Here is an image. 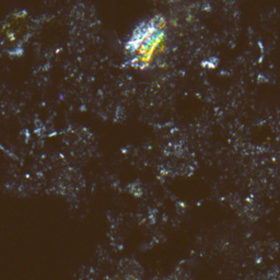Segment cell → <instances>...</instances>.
<instances>
[{
  "instance_id": "obj_1",
  "label": "cell",
  "mask_w": 280,
  "mask_h": 280,
  "mask_svg": "<svg viewBox=\"0 0 280 280\" xmlns=\"http://www.w3.org/2000/svg\"><path fill=\"white\" fill-rule=\"evenodd\" d=\"M167 28V20L161 14L140 22L125 43L127 64L138 70L150 68L166 47Z\"/></svg>"
},
{
  "instance_id": "obj_2",
  "label": "cell",
  "mask_w": 280,
  "mask_h": 280,
  "mask_svg": "<svg viewBox=\"0 0 280 280\" xmlns=\"http://www.w3.org/2000/svg\"><path fill=\"white\" fill-rule=\"evenodd\" d=\"M34 28V20L28 11L18 10L9 14L0 22V50L10 56L21 55Z\"/></svg>"
},
{
  "instance_id": "obj_3",
  "label": "cell",
  "mask_w": 280,
  "mask_h": 280,
  "mask_svg": "<svg viewBox=\"0 0 280 280\" xmlns=\"http://www.w3.org/2000/svg\"><path fill=\"white\" fill-rule=\"evenodd\" d=\"M173 1H178V0H173Z\"/></svg>"
}]
</instances>
